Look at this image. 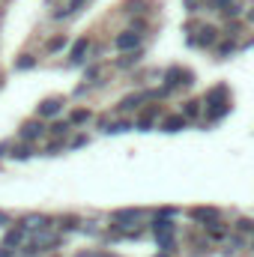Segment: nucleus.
<instances>
[{
    "instance_id": "f257e3e1",
    "label": "nucleus",
    "mask_w": 254,
    "mask_h": 257,
    "mask_svg": "<svg viewBox=\"0 0 254 257\" xmlns=\"http://www.w3.org/2000/svg\"><path fill=\"white\" fill-rule=\"evenodd\" d=\"M206 111H209V117H221V114H227V111H230L227 87H224V84H218L215 90H209V93H206Z\"/></svg>"
},
{
    "instance_id": "f03ea898",
    "label": "nucleus",
    "mask_w": 254,
    "mask_h": 257,
    "mask_svg": "<svg viewBox=\"0 0 254 257\" xmlns=\"http://www.w3.org/2000/svg\"><path fill=\"white\" fill-rule=\"evenodd\" d=\"M114 45H117L120 51H129V48H138V33H132V30H126V33H120V36L114 39Z\"/></svg>"
},
{
    "instance_id": "7ed1b4c3",
    "label": "nucleus",
    "mask_w": 254,
    "mask_h": 257,
    "mask_svg": "<svg viewBox=\"0 0 254 257\" xmlns=\"http://www.w3.org/2000/svg\"><path fill=\"white\" fill-rule=\"evenodd\" d=\"M42 132H45V126L33 120V123H24V126H21V138H24V141H36Z\"/></svg>"
},
{
    "instance_id": "20e7f679",
    "label": "nucleus",
    "mask_w": 254,
    "mask_h": 257,
    "mask_svg": "<svg viewBox=\"0 0 254 257\" xmlns=\"http://www.w3.org/2000/svg\"><path fill=\"white\" fill-rule=\"evenodd\" d=\"M60 99H45L42 105H39V117H54V114H60Z\"/></svg>"
},
{
    "instance_id": "39448f33",
    "label": "nucleus",
    "mask_w": 254,
    "mask_h": 257,
    "mask_svg": "<svg viewBox=\"0 0 254 257\" xmlns=\"http://www.w3.org/2000/svg\"><path fill=\"white\" fill-rule=\"evenodd\" d=\"M191 218H197V221H218V209H203V206H197V209H191Z\"/></svg>"
},
{
    "instance_id": "423d86ee",
    "label": "nucleus",
    "mask_w": 254,
    "mask_h": 257,
    "mask_svg": "<svg viewBox=\"0 0 254 257\" xmlns=\"http://www.w3.org/2000/svg\"><path fill=\"white\" fill-rule=\"evenodd\" d=\"M21 227H24V230H36V227L42 230V227H48V218H45V215H27V218L21 221Z\"/></svg>"
},
{
    "instance_id": "0eeeda50",
    "label": "nucleus",
    "mask_w": 254,
    "mask_h": 257,
    "mask_svg": "<svg viewBox=\"0 0 254 257\" xmlns=\"http://www.w3.org/2000/svg\"><path fill=\"white\" fill-rule=\"evenodd\" d=\"M138 215H141V212H138V209H117V212H114V221H117V224H123V227H126L129 221H138Z\"/></svg>"
},
{
    "instance_id": "6e6552de",
    "label": "nucleus",
    "mask_w": 254,
    "mask_h": 257,
    "mask_svg": "<svg viewBox=\"0 0 254 257\" xmlns=\"http://www.w3.org/2000/svg\"><path fill=\"white\" fill-rule=\"evenodd\" d=\"M156 236H174V221L171 218H156Z\"/></svg>"
},
{
    "instance_id": "1a4fd4ad",
    "label": "nucleus",
    "mask_w": 254,
    "mask_h": 257,
    "mask_svg": "<svg viewBox=\"0 0 254 257\" xmlns=\"http://www.w3.org/2000/svg\"><path fill=\"white\" fill-rule=\"evenodd\" d=\"M156 114H159V105H153V108H147V111L141 114V120H138V128H141V132H147V128H150V123H153V117H156Z\"/></svg>"
},
{
    "instance_id": "9d476101",
    "label": "nucleus",
    "mask_w": 254,
    "mask_h": 257,
    "mask_svg": "<svg viewBox=\"0 0 254 257\" xmlns=\"http://www.w3.org/2000/svg\"><path fill=\"white\" fill-rule=\"evenodd\" d=\"M162 128H165V132H180V128H186V117H183V114H177V117H168Z\"/></svg>"
},
{
    "instance_id": "9b49d317",
    "label": "nucleus",
    "mask_w": 254,
    "mask_h": 257,
    "mask_svg": "<svg viewBox=\"0 0 254 257\" xmlns=\"http://www.w3.org/2000/svg\"><path fill=\"white\" fill-rule=\"evenodd\" d=\"M24 239V227H18V230H9L6 233V239H3V248H12V245H18Z\"/></svg>"
},
{
    "instance_id": "f8f14e48",
    "label": "nucleus",
    "mask_w": 254,
    "mask_h": 257,
    "mask_svg": "<svg viewBox=\"0 0 254 257\" xmlns=\"http://www.w3.org/2000/svg\"><path fill=\"white\" fill-rule=\"evenodd\" d=\"M215 33H218L215 27H203L200 36H197V42H200V45H212V42H215Z\"/></svg>"
},
{
    "instance_id": "ddd939ff",
    "label": "nucleus",
    "mask_w": 254,
    "mask_h": 257,
    "mask_svg": "<svg viewBox=\"0 0 254 257\" xmlns=\"http://www.w3.org/2000/svg\"><path fill=\"white\" fill-rule=\"evenodd\" d=\"M87 48H90V42H87V39H78V42H75V48H72V60L78 63V60L87 54Z\"/></svg>"
},
{
    "instance_id": "4468645a",
    "label": "nucleus",
    "mask_w": 254,
    "mask_h": 257,
    "mask_svg": "<svg viewBox=\"0 0 254 257\" xmlns=\"http://www.w3.org/2000/svg\"><path fill=\"white\" fill-rule=\"evenodd\" d=\"M165 78H168V90H171V87H177V84H180V78H183V72H180V69L174 66V69H168V75H165Z\"/></svg>"
},
{
    "instance_id": "2eb2a0df",
    "label": "nucleus",
    "mask_w": 254,
    "mask_h": 257,
    "mask_svg": "<svg viewBox=\"0 0 254 257\" xmlns=\"http://www.w3.org/2000/svg\"><path fill=\"white\" fill-rule=\"evenodd\" d=\"M87 0H69V6H66L63 12H57V18H63V15H72V12H78L81 6H84Z\"/></svg>"
},
{
    "instance_id": "dca6fc26",
    "label": "nucleus",
    "mask_w": 254,
    "mask_h": 257,
    "mask_svg": "<svg viewBox=\"0 0 254 257\" xmlns=\"http://www.w3.org/2000/svg\"><path fill=\"white\" fill-rule=\"evenodd\" d=\"M54 242H57V236L42 233V236H36V245H33V248H45V245H54Z\"/></svg>"
},
{
    "instance_id": "f3484780",
    "label": "nucleus",
    "mask_w": 254,
    "mask_h": 257,
    "mask_svg": "<svg viewBox=\"0 0 254 257\" xmlns=\"http://www.w3.org/2000/svg\"><path fill=\"white\" fill-rule=\"evenodd\" d=\"M12 156H15V159H27V156H30V147H15Z\"/></svg>"
},
{
    "instance_id": "a211bd4d",
    "label": "nucleus",
    "mask_w": 254,
    "mask_h": 257,
    "mask_svg": "<svg viewBox=\"0 0 254 257\" xmlns=\"http://www.w3.org/2000/svg\"><path fill=\"white\" fill-rule=\"evenodd\" d=\"M212 9H218V12H227V9H230V0H212Z\"/></svg>"
},
{
    "instance_id": "6ab92c4d",
    "label": "nucleus",
    "mask_w": 254,
    "mask_h": 257,
    "mask_svg": "<svg viewBox=\"0 0 254 257\" xmlns=\"http://www.w3.org/2000/svg\"><path fill=\"white\" fill-rule=\"evenodd\" d=\"M51 132L60 138V135H66V132H69V123H54V126H51Z\"/></svg>"
},
{
    "instance_id": "aec40b11",
    "label": "nucleus",
    "mask_w": 254,
    "mask_h": 257,
    "mask_svg": "<svg viewBox=\"0 0 254 257\" xmlns=\"http://www.w3.org/2000/svg\"><path fill=\"white\" fill-rule=\"evenodd\" d=\"M197 111H200L197 102H189V105H186V117H197Z\"/></svg>"
},
{
    "instance_id": "412c9836",
    "label": "nucleus",
    "mask_w": 254,
    "mask_h": 257,
    "mask_svg": "<svg viewBox=\"0 0 254 257\" xmlns=\"http://www.w3.org/2000/svg\"><path fill=\"white\" fill-rule=\"evenodd\" d=\"M84 120H87V111H75L72 114V123H84Z\"/></svg>"
},
{
    "instance_id": "4be33fe9",
    "label": "nucleus",
    "mask_w": 254,
    "mask_h": 257,
    "mask_svg": "<svg viewBox=\"0 0 254 257\" xmlns=\"http://www.w3.org/2000/svg\"><path fill=\"white\" fill-rule=\"evenodd\" d=\"M129 128V123H117V126H111L108 132H114V135H120V132H126Z\"/></svg>"
},
{
    "instance_id": "5701e85b",
    "label": "nucleus",
    "mask_w": 254,
    "mask_h": 257,
    "mask_svg": "<svg viewBox=\"0 0 254 257\" xmlns=\"http://www.w3.org/2000/svg\"><path fill=\"white\" fill-rule=\"evenodd\" d=\"M33 66V57H24V60H18V69H30Z\"/></svg>"
},
{
    "instance_id": "b1692460",
    "label": "nucleus",
    "mask_w": 254,
    "mask_h": 257,
    "mask_svg": "<svg viewBox=\"0 0 254 257\" xmlns=\"http://www.w3.org/2000/svg\"><path fill=\"white\" fill-rule=\"evenodd\" d=\"M197 3H200V0H186V9H194Z\"/></svg>"
},
{
    "instance_id": "393cba45",
    "label": "nucleus",
    "mask_w": 254,
    "mask_h": 257,
    "mask_svg": "<svg viewBox=\"0 0 254 257\" xmlns=\"http://www.w3.org/2000/svg\"><path fill=\"white\" fill-rule=\"evenodd\" d=\"M0 224H9V215L6 212H0Z\"/></svg>"
},
{
    "instance_id": "a878e982",
    "label": "nucleus",
    "mask_w": 254,
    "mask_h": 257,
    "mask_svg": "<svg viewBox=\"0 0 254 257\" xmlns=\"http://www.w3.org/2000/svg\"><path fill=\"white\" fill-rule=\"evenodd\" d=\"M0 257H12V251L9 248H0Z\"/></svg>"
},
{
    "instance_id": "bb28decb",
    "label": "nucleus",
    "mask_w": 254,
    "mask_h": 257,
    "mask_svg": "<svg viewBox=\"0 0 254 257\" xmlns=\"http://www.w3.org/2000/svg\"><path fill=\"white\" fill-rule=\"evenodd\" d=\"M251 21H254V9H251Z\"/></svg>"
},
{
    "instance_id": "cd10ccee",
    "label": "nucleus",
    "mask_w": 254,
    "mask_h": 257,
    "mask_svg": "<svg viewBox=\"0 0 254 257\" xmlns=\"http://www.w3.org/2000/svg\"><path fill=\"white\" fill-rule=\"evenodd\" d=\"M162 257H165V254H162Z\"/></svg>"
}]
</instances>
